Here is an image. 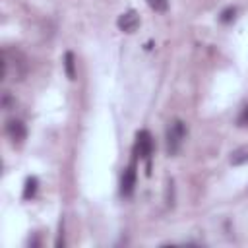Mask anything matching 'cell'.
<instances>
[{"instance_id": "obj_9", "label": "cell", "mask_w": 248, "mask_h": 248, "mask_svg": "<svg viewBox=\"0 0 248 248\" xmlns=\"http://www.w3.org/2000/svg\"><path fill=\"white\" fill-rule=\"evenodd\" d=\"M234 16H236V8L229 6V8H225V10L221 12V16H219V21H221V23H231V21L234 19Z\"/></svg>"}, {"instance_id": "obj_6", "label": "cell", "mask_w": 248, "mask_h": 248, "mask_svg": "<svg viewBox=\"0 0 248 248\" xmlns=\"http://www.w3.org/2000/svg\"><path fill=\"white\" fill-rule=\"evenodd\" d=\"M64 70H66L68 79H76V58H74L72 50H68L64 54Z\"/></svg>"}, {"instance_id": "obj_1", "label": "cell", "mask_w": 248, "mask_h": 248, "mask_svg": "<svg viewBox=\"0 0 248 248\" xmlns=\"http://www.w3.org/2000/svg\"><path fill=\"white\" fill-rule=\"evenodd\" d=\"M186 124L178 118L170 120L169 126H167V132H165V140H167V153L169 155H176L180 149H182V143L186 140Z\"/></svg>"}, {"instance_id": "obj_7", "label": "cell", "mask_w": 248, "mask_h": 248, "mask_svg": "<svg viewBox=\"0 0 248 248\" xmlns=\"http://www.w3.org/2000/svg\"><path fill=\"white\" fill-rule=\"evenodd\" d=\"M37 186H39V180L35 176H27L25 186H23V200H31L37 192Z\"/></svg>"}, {"instance_id": "obj_3", "label": "cell", "mask_w": 248, "mask_h": 248, "mask_svg": "<svg viewBox=\"0 0 248 248\" xmlns=\"http://www.w3.org/2000/svg\"><path fill=\"white\" fill-rule=\"evenodd\" d=\"M116 25H118V29L122 33H134L140 27V16H138V12L128 10V12L120 14L118 19H116Z\"/></svg>"}, {"instance_id": "obj_5", "label": "cell", "mask_w": 248, "mask_h": 248, "mask_svg": "<svg viewBox=\"0 0 248 248\" xmlns=\"http://www.w3.org/2000/svg\"><path fill=\"white\" fill-rule=\"evenodd\" d=\"M6 134H8V138H10L14 143H21V141L25 140V136H27V128H25V124H23L21 120L14 118V120H8V124H6Z\"/></svg>"}, {"instance_id": "obj_10", "label": "cell", "mask_w": 248, "mask_h": 248, "mask_svg": "<svg viewBox=\"0 0 248 248\" xmlns=\"http://www.w3.org/2000/svg\"><path fill=\"white\" fill-rule=\"evenodd\" d=\"M147 4H149L151 10H155L159 14H163V12L169 10V0H147Z\"/></svg>"}, {"instance_id": "obj_2", "label": "cell", "mask_w": 248, "mask_h": 248, "mask_svg": "<svg viewBox=\"0 0 248 248\" xmlns=\"http://www.w3.org/2000/svg\"><path fill=\"white\" fill-rule=\"evenodd\" d=\"M134 153H136V157L147 161V174H149V169H151V167H149V159H151V153H153V138H151V134H149L147 130L138 132Z\"/></svg>"}, {"instance_id": "obj_4", "label": "cell", "mask_w": 248, "mask_h": 248, "mask_svg": "<svg viewBox=\"0 0 248 248\" xmlns=\"http://www.w3.org/2000/svg\"><path fill=\"white\" fill-rule=\"evenodd\" d=\"M136 178H138V172H136V159H134L126 167V170L122 174V180H120V192H122V196H132L134 186H136Z\"/></svg>"}, {"instance_id": "obj_11", "label": "cell", "mask_w": 248, "mask_h": 248, "mask_svg": "<svg viewBox=\"0 0 248 248\" xmlns=\"http://www.w3.org/2000/svg\"><path fill=\"white\" fill-rule=\"evenodd\" d=\"M238 124L240 126H248V105L242 108V112L238 114Z\"/></svg>"}, {"instance_id": "obj_8", "label": "cell", "mask_w": 248, "mask_h": 248, "mask_svg": "<svg viewBox=\"0 0 248 248\" xmlns=\"http://www.w3.org/2000/svg\"><path fill=\"white\" fill-rule=\"evenodd\" d=\"M231 163H232V165H244V163H248V149H246V147L234 149V151L231 153Z\"/></svg>"}]
</instances>
